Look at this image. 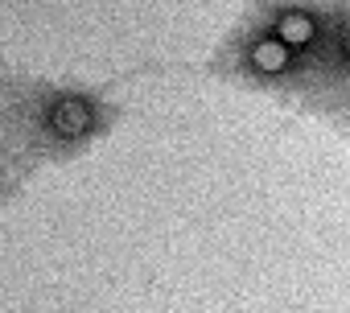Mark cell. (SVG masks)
Here are the masks:
<instances>
[{
  "mask_svg": "<svg viewBox=\"0 0 350 313\" xmlns=\"http://www.w3.org/2000/svg\"><path fill=\"white\" fill-rule=\"evenodd\" d=\"M25 120H29V132H38V140H50V144H79V140H91L99 128H103V99L91 95V91H75V87H25V95L17 99Z\"/></svg>",
  "mask_w": 350,
  "mask_h": 313,
  "instance_id": "cell-1",
  "label": "cell"
},
{
  "mask_svg": "<svg viewBox=\"0 0 350 313\" xmlns=\"http://www.w3.org/2000/svg\"><path fill=\"white\" fill-rule=\"evenodd\" d=\"M231 74L264 91H305L317 79V70L260 21L231 38Z\"/></svg>",
  "mask_w": 350,
  "mask_h": 313,
  "instance_id": "cell-2",
  "label": "cell"
},
{
  "mask_svg": "<svg viewBox=\"0 0 350 313\" xmlns=\"http://www.w3.org/2000/svg\"><path fill=\"white\" fill-rule=\"evenodd\" d=\"M334 21L338 5H313V0H272L260 9V25H268L284 46H293L321 79L334 50Z\"/></svg>",
  "mask_w": 350,
  "mask_h": 313,
  "instance_id": "cell-3",
  "label": "cell"
},
{
  "mask_svg": "<svg viewBox=\"0 0 350 313\" xmlns=\"http://www.w3.org/2000/svg\"><path fill=\"white\" fill-rule=\"evenodd\" d=\"M350 87V5H338V21H334V50H329V66H325V83Z\"/></svg>",
  "mask_w": 350,
  "mask_h": 313,
  "instance_id": "cell-4",
  "label": "cell"
}]
</instances>
